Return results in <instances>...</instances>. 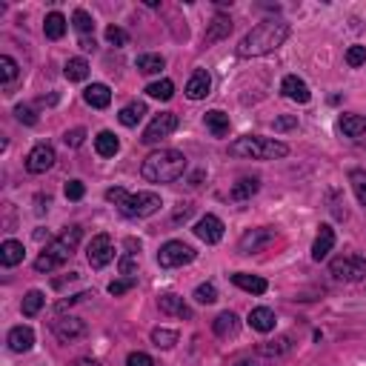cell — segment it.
<instances>
[{"instance_id":"1","label":"cell","mask_w":366,"mask_h":366,"mask_svg":"<svg viewBox=\"0 0 366 366\" xmlns=\"http://www.w3.org/2000/svg\"><path fill=\"white\" fill-rule=\"evenodd\" d=\"M289 37V23L286 21H278V17H269V21L258 23L252 32H246L238 43V54L241 57H261V54H269L286 43Z\"/></svg>"},{"instance_id":"2","label":"cell","mask_w":366,"mask_h":366,"mask_svg":"<svg viewBox=\"0 0 366 366\" xmlns=\"http://www.w3.org/2000/svg\"><path fill=\"white\" fill-rule=\"evenodd\" d=\"M186 166L189 163H186L183 152H178V149H158L143 161L141 175L149 183H175V181L183 178Z\"/></svg>"},{"instance_id":"3","label":"cell","mask_w":366,"mask_h":366,"mask_svg":"<svg viewBox=\"0 0 366 366\" xmlns=\"http://www.w3.org/2000/svg\"><path fill=\"white\" fill-rule=\"evenodd\" d=\"M81 238H83V229L81 226H66L61 235H57L52 243H46V249L41 255H37V261H34V269L41 275H49V272H54L57 266H63L72 255H74V249L81 246Z\"/></svg>"},{"instance_id":"4","label":"cell","mask_w":366,"mask_h":366,"mask_svg":"<svg viewBox=\"0 0 366 366\" xmlns=\"http://www.w3.org/2000/svg\"><path fill=\"white\" fill-rule=\"evenodd\" d=\"M229 155L246 161H281L289 155V146L275 138H261V134H243V138L229 143Z\"/></svg>"},{"instance_id":"5","label":"cell","mask_w":366,"mask_h":366,"mask_svg":"<svg viewBox=\"0 0 366 366\" xmlns=\"http://www.w3.org/2000/svg\"><path fill=\"white\" fill-rule=\"evenodd\" d=\"M163 203H161L158 192H134V195L126 192V198L118 203L121 215H126V218H149V215H155Z\"/></svg>"},{"instance_id":"6","label":"cell","mask_w":366,"mask_h":366,"mask_svg":"<svg viewBox=\"0 0 366 366\" xmlns=\"http://www.w3.org/2000/svg\"><path fill=\"white\" fill-rule=\"evenodd\" d=\"M195 255L198 252L189 243H183V241H166L161 246V252H158V263L163 269H178V266L192 263V261H195Z\"/></svg>"},{"instance_id":"7","label":"cell","mask_w":366,"mask_h":366,"mask_svg":"<svg viewBox=\"0 0 366 366\" xmlns=\"http://www.w3.org/2000/svg\"><path fill=\"white\" fill-rule=\"evenodd\" d=\"M329 272L338 281L358 283V281H366V261L363 258H335L329 263Z\"/></svg>"},{"instance_id":"8","label":"cell","mask_w":366,"mask_h":366,"mask_svg":"<svg viewBox=\"0 0 366 366\" xmlns=\"http://www.w3.org/2000/svg\"><path fill=\"white\" fill-rule=\"evenodd\" d=\"M178 129V114L175 112H161L152 118V123L143 132V143H161L163 138H169L172 132Z\"/></svg>"},{"instance_id":"9","label":"cell","mask_w":366,"mask_h":366,"mask_svg":"<svg viewBox=\"0 0 366 366\" xmlns=\"http://www.w3.org/2000/svg\"><path fill=\"white\" fill-rule=\"evenodd\" d=\"M54 161H57L54 149L49 143H37L26 155V172L29 175H46V172L54 166Z\"/></svg>"},{"instance_id":"10","label":"cell","mask_w":366,"mask_h":366,"mask_svg":"<svg viewBox=\"0 0 366 366\" xmlns=\"http://www.w3.org/2000/svg\"><path fill=\"white\" fill-rule=\"evenodd\" d=\"M86 258H89V266L92 269H103L106 263H112L114 258V243L109 235H94L89 249H86Z\"/></svg>"},{"instance_id":"11","label":"cell","mask_w":366,"mask_h":366,"mask_svg":"<svg viewBox=\"0 0 366 366\" xmlns=\"http://www.w3.org/2000/svg\"><path fill=\"white\" fill-rule=\"evenodd\" d=\"M275 241V229H266V226H261V229H249V232L241 238V243H238V249L243 255H255V252H261L263 246H269Z\"/></svg>"},{"instance_id":"12","label":"cell","mask_w":366,"mask_h":366,"mask_svg":"<svg viewBox=\"0 0 366 366\" xmlns=\"http://www.w3.org/2000/svg\"><path fill=\"white\" fill-rule=\"evenodd\" d=\"M89 329H86V323L81 321V318H61V321H54V335H57V340L61 343H74V340H81L83 335H86Z\"/></svg>"},{"instance_id":"13","label":"cell","mask_w":366,"mask_h":366,"mask_svg":"<svg viewBox=\"0 0 366 366\" xmlns=\"http://www.w3.org/2000/svg\"><path fill=\"white\" fill-rule=\"evenodd\" d=\"M195 235L203 241V243H221L223 241V221L218 215H203L198 223H195Z\"/></svg>"},{"instance_id":"14","label":"cell","mask_w":366,"mask_h":366,"mask_svg":"<svg viewBox=\"0 0 366 366\" xmlns=\"http://www.w3.org/2000/svg\"><path fill=\"white\" fill-rule=\"evenodd\" d=\"M6 343H9L12 352L23 355L34 346V329H32V326H23V323L14 326V329H9V335H6Z\"/></svg>"},{"instance_id":"15","label":"cell","mask_w":366,"mask_h":366,"mask_svg":"<svg viewBox=\"0 0 366 366\" xmlns=\"http://www.w3.org/2000/svg\"><path fill=\"white\" fill-rule=\"evenodd\" d=\"M281 92L286 94L289 101H295V103H309V86H306L303 78H298V74H286L283 83H281Z\"/></svg>"},{"instance_id":"16","label":"cell","mask_w":366,"mask_h":366,"mask_svg":"<svg viewBox=\"0 0 366 366\" xmlns=\"http://www.w3.org/2000/svg\"><path fill=\"white\" fill-rule=\"evenodd\" d=\"M209 89H212V74L206 69H198L186 83V98L189 101H203L209 94Z\"/></svg>"},{"instance_id":"17","label":"cell","mask_w":366,"mask_h":366,"mask_svg":"<svg viewBox=\"0 0 366 366\" xmlns=\"http://www.w3.org/2000/svg\"><path fill=\"white\" fill-rule=\"evenodd\" d=\"M249 326H252V329L255 332H272L275 329V323H278V318H275V312L272 309H269V306H255V309L252 312H249Z\"/></svg>"},{"instance_id":"18","label":"cell","mask_w":366,"mask_h":366,"mask_svg":"<svg viewBox=\"0 0 366 366\" xmlns=\"http://www.w3.org/2000/svg\"><path fill=\"white\" fill-rule=\"evenodd\" d=\"M158 306H161V312H163V315H175V318H186V321H192V309L186 306V301H183L181 295L166 292V295L158 298Z\"/></svg>"},{"instance_id":"19","label":"cell","mask_w":366,"mask_h":366,"mask_svg":"<svg viewBox=\"0 0 366 366\" xmlns=\"http://www.w3.org/2000/svg\"><path fill=\"white\" fill-rule=\"evenodd\" d=\"M332 246H335V229L329 223H323L315 243H312V261H323L326 255L332 252Z\"/></svg>"},{"instance_id":"20","label":"cell","mask_w":366,"mask_h":366,"mask_svg":"<svg viewBox=\"0 0 366 366\" xmlns=\"http://www.w3.org/2000/svg\"><path fill=\"white\" fill-rule=\"evenodd\" d=\"M23 255H26V249H23V243H21V241L9 238V241L0 243V263H3L6 269L17 266V263H23Z\"/></svg>"},{"instance_id":"21","label":"cell","mask_w":366,"mask_h":366,"mask_svg":"<svg viewBox=\"0 0 366 366\" xmlns=\"http://www.w3.org/2000/svg\"><path fill=\"white\" fill-rule=\"evenodd\" d=\"M83 101L92 106V109H106L112 103V89L106 83H92L83 89Z\"/></svg>"},{"instance_id":"22","label":"cell","mask_w":366,"mask_h":366,"mask_svg":"<svg viewBox=\"0 0 366 366\" xmlns=\"http://www.w3.org/2000/svg\"><path fill=\"white\" fill-rule=\"evenodd\" d=\"M94 152H98L101 158H114L121 152V141H118V134L103 129L98 132V138H94Z\"/></svg>"},{"instance_id":"23","label":"cell","mask_w":366,"mask_h":366,"mask_svg":"<svg viewBox=\"0 0 366 366\" xmlns=\"http://www.w3.org/2000/svg\"><path fill=\"white\" fill-rule=\"evenodd\" d=\"M212 329H215L218 338H235L238 329H241V321H238L235 312H221L215 318V323H212Z\"/></svg>"},{"instance_id":"24","label":"cell","mask_w":366,"mask_h":366,"mask_svg":"<svg viewBox=\"0 0 366 366\" xmlns=\"http://www.w3.org/2000/svg\"><path fill=\"white\" fill-rule=\"evenodd\" d=\"M232 283H235L238 289H243V292H249V295H263L266 289H269V283H266L263 278L246 275V272H235V275H232Z\"/></svg>"},{"instance_id":"25","label":"cell","mask_w":366,"mask_h":366,"mask_svg":"<svg viewBox=\"0 0 366 366\" xmlns=\"http://www.w3.org/2000/svg\"><path fill=\"white\" fill-rule=\"evenodd\" d=\"M338 129L343 132V138H360L366 134V118L363 114H340Z\"/></svg>"},{"instance_id":"26","label":"cell","mask_w":366,"mask_h":366,"mask_svg":"<svg viewBox=\"0 0 366 366\" xmlns=\"http://www.w3.org/2000/svg\"><path fill=\"white\" fill-rule=\"evenodd\" d=\"M143 114H146V103L132 101V103H126V106L118 112V121H121V126L134 129V126H138V123L143 121Z\"/></svg>"},{"instance_id":"27","label":"cell","mask_w":366,"mask_h":366,"mask_svg":"<svg viewBox=\"0 0 366 366\" xmlns=\"http://www.w3.org/2000/svg\"><path fill=\"white\" fill-rule=\"evenodd\" d=\"M229 32H232V21H229V17H223V14H218L215 21H212V26L206 29L203 43L206 46L209 43H218V41H223V37H229Z\"/></svg>"},{"instance_id":"28","label":"cell","mask_w":366,"mask_h":366,"mask_svg":"<svg viewBox=\"0 0 366 366\" xmlns=\"http://www.w3.org/2000/svg\"><path fill=\"white\" fill-rule=\"evenodd\" d=\"M66 17L61 12H49L46 21H43V34L49 37V41H61V37L66 34Z\"/></svg>"},{"instance_id":"29","label":"cell","mask_w":366,"mask_h":366,"mask_svg":"<svg viewBox=\"0 0 366 366\" xmlns=\"http://www.w3.org/2000/svg\"><path fill=\"white\" fill-rule=\"evenodd\" d=\"M206 129L215 134V138H223V134H229V114L226 112H221V109H212V112H206Z\"/></svg>"},{"instance_id":"30","label":"cell","mask_w":366,"mask_h":366,"mask_svg":"<svg viewBox=\"0 0 366 366\" xmlns=\"http://www.w3.org/2000/svg\"><path fill=\"white\" fill-rule=\"evenodd\" d=\"M292 335H281V338H275V340H269V343H261V355H266V358H281V355H286L289 349H292Z\"/></svg>"},{"instance_id":"31","label":"cell","mask_w":366,"mask_h":366,"mask_svg":"<svg viewBox=\"0 0 366 366\" xmlns=\"http://www.w3.org/2000/svg\"><path fill=\"white\" fill-rule=\"evenodd\" d=\"M258 189H261V181L258 178H241L232 186V192H229V198H232V201H249L252 195H258Z\"/></svg>"},{"instance_id":"32","label":"cell","mask_w":366,"mask_h":366,"mask_svg":"<svg viewBox=\"0 0 366 366\" xmlns=\"http://www.w3.org/2000/svg\"><path fill=\"white\" fill-rule=\"evenodd\" d=\"M63 74H66V81L81 83V81L89 78V63L83 61V57H69L66 66H63Z\"/></svg>"},{"instance_id":"33","label":"cell","mask_w":366,"mask_h":366,"mask_svg":"<svg viewBox=\"0 0 366 366\" xmlns=\"http://www.w3.org/2000/svg\"><path fill=\"white\" fill-rule=\"evenodd\" d=\"M134 66H138V72L141 74H158L163 66H166V61H163V54H138V61H134Z\"/></svg>"},{"instance_id":"34","label":"cell","mask_w":366,"mask_h":366,"mask_svg":"<svg viewBox=\"0 0 366 366\" xmlns=\"http://www.w3.org/2000/svg\"><path fill=\"white\" fill-rule=\"evenodd\" d=\"M43 303H46V295L41 292V289H32V292H26V295H23L21 309H23V315H26V318H34L37 312L43 309Z\"/></svg>"},{"instance_id":"35","label":"cell","mask_w":366,"mask_h":366,"mask_svg":"<svg viewBox=\"0 0 366 366\" xmlns=\"http://www.w3.org/2000/svg\"><path fill=\"white\" fill-rule=\"evenodd\" d=\"M146 94L149 98H158V101H169L172 94H175V83H172L169 78H161V81L146 86Z\"/></svg>"},{"instance_id":"36","label":"cell","mask_w":366,"mask_h":366,"mask_svg":"<svg viewBox=\"0 0 366 366\" xmlns=\"http://www.w3.org/2000/svg\"><path fill=\"white\" fill-rule=\"evenodd\" d=\"M72 26L78 29L81 37H89L92 29H94V21H92V14H89L86 9H74V14H72Z\"/></svg>"},{"instance_id":"37","label":"cell","mask_w":366,"mask_h":366,"mask_svg":"<svg viewBox=\"0 0 366 366\" xmlns=\"http://www.w3.org/2000/svg\"><path fill=\"white\" fill-rule=\"evenodd\" d=\"M152 343L155 346H163V349H172V346L178 343V332L175 329H152Z\"/></svg>"},{"instance_id":"38","label":"cell","mask_w":366,"mask_h":366,"mask_svg":"<svg viewBox=\"0 0 366 366\" xmlns=\"http://www.w3.org/2000/svg\"><path fill=\"white\" fill-rule=\"evenodd\" d=\"M349 181H352V189H355V198L360 201V206H366V172L355 169L349 175Z\"/></svg>"},{"instance_id":"39","label":"cell","mask_w":366,"mask_h":366,"mask_svg":"<svg viewBox=\"0 0 366 366\" xmlns=\"http://www.w3.org/2000/svg\"><path fill=\"white\" fill-rule=\"evenodd\" d=\"M195 301L198 303H215L218 301V289H215V283H201L198 289H195Z\"/></svg>"},{"instance_id":"40","label":"cell","mask_w":366,"mask_h":366,"mask_svg":"<svg viewBox=\"0 0 366 366\" xmlns=\"http://www.w3.org/2000/svg\"><path fill=\"white\" fill-rule=\"evenodd\" d=\"M346 63H349L352 69L363 66V63H366V46L355 43V46H349V49H346Z\"/></svg>"},{"instance_id":"41","label":"cell","mask_w":366,"mask_h":366,"mask_svg":"<svg viewBox=\"0 0 366 366\" xmlns=\"http://www.w3.org/2000/svg\"><path fill=\"white\" fill-rule=\"evenodd\" d=\"M121 275H126V278H132L134 281V275H138V255L134 252H126L123 258H121Z\"/></svg>"},{"instance_id":"42","label":"cell","mask_w":366,"mask_h":366,"mask_svg":"<svg viewBox=\"0 0 366 366\" xmlns=\"http://www.w3.org/2000/svg\"><path fill=\"white\" fill-rule=\"evenodd\" d=\"M0 69H3V86H9V83L17 78V63H14V57H9V54L0 57Z\"/></svg>"},{"instance_id":"43","label":"cell","mask_w":366,"mask_h":366,"mask_svg":"<svg viewBox=\"0 0 366 366\" xmlns=\"http://www.w3.org/2000/svg\"><path fill=\"white\" fill-rule=\"evenodd\" d=\"M106 41H109L112 46H126V43H129V34H126L121 26H109V29H106Z\"/></svg>"},{"instance_id":"44","label":"cell","mask_w":366,"mask_h":366,"mask_svg":"<svg viewBox=\"0 0 366 366\" xmlns=\"http://www.w3.org/2000/svg\"><path fill=\"white\" fill-rule=\"evenodd\" d=\"M126 366H155V360H152V355H146V352H129Z\"/></svg>"},{"instance_id":"45","label":"cell","mask_w":366,"mask_h":366,"mask_svg":"<svg viewBox=\"0 0 366 366\" xmlns=\"http://www.w3.org/2000/svg\"><path fill=\"white\" fill-rule=\"evenodd\" d=\"M83 138H86V129H81V126H78V129H72V132H66V134H63V143L74 149V146H81V143H83Z\"/></svg>"},{"instance_id":"46","label":"cell","mask_w":366,"mask_h":366,"mask_svg":"<svg viewBox=\"0 0 366 366\" xmlns=\"http://www.w3.org/2000/svg\"><path fill=\"white\" fill-rule=\"evenodd\" d=\"M63 192H66V198H69V201H81V198H83V192H86V186H83L81 181H69Z\"/></svg>"},{"instance_id":"47","label":"cell","mask_w":366,"mask_h":366,"mask_svg":"<svg viewBox=\"0 0 366 366\" xmlns=\"http://www.w3.org/2000/svg\"><path fill=\"white\" fill-rule=\"evenodd\" d=\"M132 286H134V281H132V278H123V281H112V283H109V295H114V298H118V295L129 292Z\"/></svg>"},{"instance_id":"48","label":"cell","mask_w":366,"mask_h":366,"mask_svg":"<svg viewBox=\"0 0 366 366\" xmlns=\"http://www.w3.org/2000/svg\"><path fill=\"white\" fill-rule=\"evenodd\" d=\"M14 114H17V121H21V123H26V126H34V123H37L34 112H32L29 106H17V109H14Z\"/></svg>"},{"instance_id":"49","label":"cell","mask_w":366,"mask_h":366,"mask_svg":"<svg viewBox=\"0 0 366 366\" xmlns=\"http://www.w3.org/2000/svg\"><path fill=\"white\" fill-rule=\"evenodd\" d=\"M126 198V189H121V186H114V189H106V201L109 203H114V206H118L121 201Z\"/></svg>"},{"instance_id":"50","label":"cell","mask_w":366,"mask_h":366,"mask_svg":"<svg viewBox=\"0 0 366 366\" xmlns=\"http://www.w3.org/2000/svg\"><path fill=\"white\" fill-rule=\"evenodd\" d=\"M275 129L283 132V129H298V118H278L275 121Z\"/></svg>"},{"instance_id":"51","label":"cell","mask_w":366,"mask_h":366,"mask_svg":"<svg viewBox=\"0 0 366 366\" xmlns=\"http://www.w3.org/2000/svg\"><path fill=\"white\" fill-rule=\"evenodd\" d=\"M69 366H101V363L94 360V358H78V360H72Z\"/></svg>"},{"instance_id":"52","label":"cell","mask_w":366,"mask_h":366,"mask_svg":"<svg viewBox=\"0 0 366 366\" xmlns=\"http://www.w3.org/2000/svg\"><path fill=\"white\" fill-rule=\"evenodd\" d=\"M81 49L83 52H94V37H81Z\"/></svg>"},{"instance_id":"53","label":"cell","mask_w":366,"mask_h":366,"mask_svg":"<svg viewBox=\"0 0 366 366\" xmlns=\"http://www.w3.org/2000/svg\"><path fill=\"white\" fill-rule=\"evenodd\" d=\"M232 366H261V363H258L255 358H241V360H235Z\"/></svg>"}]
</instances>
